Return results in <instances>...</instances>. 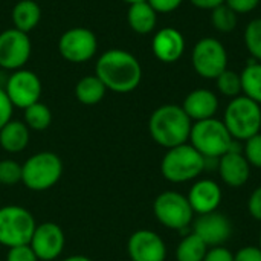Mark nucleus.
<instances>
[{"mask_svg": "<svg viewBox=\"0 0 261 261\" xmlns=\"http://www.w3.org/2000/svg\"><path fill=\"white\" fill-rule=\"evenodd\" d=\"M63 176V161L54 151H38L21 164V184L35 193L50 190Z\"/></svg>", "mask_w": 261, "mask_h": 261, "instance_id": "20e7f679", "label": "nucleus"}, {"mask_svg": "<svg viewBox=\"0 0 261 261\" xmlns=\"http://www.w3.org/2000/svg\"><path fill=\"white\" fill-rule=\"evenodd\" d=\"M29 132L31 130L23 121L11 119L0 128V147L9 154H17L23 151L29 145Z\"/></svg>", "mask_w": 261, "mask_h": 261, "instance_id": "aec40b11", "label": "nucleus"}, {"mask_svg": "<svg viewBox=\"0 0 261 261\" xmlns=\"http://www.w3.org/2000/svg\"><path fill=\"white\" fill-rule=\"evenodd\" d=\"M158 14H171L177 11L184 0H147Z\"/></svg>", "mask_w": 261, "mask_h": 261, "instance_id": "f704fd0d", "label": "nucleus"}, {"mask_svg": "<svg viewBox=\"0 0 261 261\" xmlns=\"http://www.w3.org/2000/svg\"><path fill=\"white\" fill-rule=\"evenodd\" d=\"M127 254L132 261H165L167 245L158 232L139 229L128 237Z\"/></svg>", "mask_w": 261, "mask_h": 261, "instance_id": "2eb2a0df", "label": "nucleus"}, {"mask_svg": "<svg viewBox=\"0 0 261 261\" xmlns=\"http://www.w3.org/2000/svg\"><path fill=\"white\" fill-rule=\"evenodd\" d=\"M98 50V38L87 28H70L61 34L58 40L60 55L73 64L90 61Z\"/></svg>", "mask_w": 261, "mask_h": 261, "instance_id": "9d476101", "label": "nucleus"}, {"mask_svg": "<svg viewBox=\"0 0 261 261\" xmlns=\"http://www.w3.org/2000/svg\"><path fill=\"white\" fill-rule=\"evenodd\" d=\"M234 141L236 139L231 136L223 121L217 118L193 122L190 139H188V142L205 159L222 158L231 150Z\"/></svg>", "mask_w": 261, "mask_h": 261, "instance_id": "39448f33", "label": "nucleus"}, {"mask_svg": "<svg viewBox=\"0 0 261 261\" xmlns=\"http://www.w3.org/2000/svg\"><path fill=\"white\" fill-rule=\"evenodd\" d=\"M190 3L197 8V9H203V11H213L214 8L220 6L225 3V0H190Z\"/></svg>", "mask_w": 261, "mask_h": 261, "instance_id": "58836bf2", "label": "nucleus"}, {"mask_svg": "<svg viewBox=\"0 0 261 261\" xmlns=\"http://www.w3.org/2000/svg\"><path fill=\"white\" fill-rule=\"evenodd\" d=\"M248 213L257 222H261V185H258L248 197Z\"/></svg>", "mask_w": 261, "mask_h": 261, "instance_id": "72a5a7b5", "label": "nucleus"}, {"mask_svg": "<svg viewBox=\"0 0 261 261\" xmlns=\"http://www.w3.org/2000/svg\"><path fill=\"white\" fill-rule=\"evenodd\" d=\"M122 2H125V3H128V5H132V3H138V2H145V0H122Z\"/></svg>", "mask_w": 261, "mask_h": 261, "instance_id": "a19ab883", "label": "nucleus"}, {"mask_svg": "<svg viewBox=\"0 0 261 261\" xmlns=\"http://www.w3.org/2000/svg\"><path fill=\"white\" fill-rule=\"evenodd\" d=\"M194 72L205 80H216L228 69V50L216 37L200 38L191 50Z\"/></svg>", "mask_w": 261, "mask_h": 261, "instance_id": "1a4fd4ad", "label": "nucleus"}, {"mask_svg": "<svg viewBox=\"0 0 261 261\" xmlns=\"http://www.w3.org/2000/svg\"><path fill=\"white\" fill-rule=\"evenodd\" d=\"M106 92L107 87L95 73L83 76L75 86V96L84 106H95L101 102L106 96Z\"/></svg>", "mask_w": 261, "mask_h": 261, "instance_id": "5701e85b", "label": "nucleus"}, {"mask_svg": "<svg viewBox=\"0 0 261 261\" xmlns=\"http://www.w3.org/2000/svg\"><path fill=\"white\" fill-rule=\"evenodd\" d=\"M21 182V164L14 159L0 161V185L11 187Z\"/></svg>", "mask_w": 261, "mask_h": 261, "instance_id": "c756f323", "label": "nucleus"}, {"mask_svg": "<svg viewBox=\"0 0 261 261\" xmlns=\"http://www.w3.org/2000/svg\"><path fill=\"white\" fill-rule=\"evenodd\" d=\"M193 121L184 112L182 106H159L148 119V132L151 139L165 150L187 144L190 139Z\"/></svg>", "mask_w": 261, "mask_h": 261, "instance_id": "f03ea898", "label": "nucleus"}, {"mask_svg": "<svg viewBox=\"0 0 261 261\" xmlns=\"http://www.w3.org/2000/svg\"><path fill=\"white\" fill-rule=\"evenodd\" d=\"M258 248L261 249V231H260V236H258Z\"/></svg>", "mask_w": 261, "mask_h": 261, "instance_id": "79ce46f5", "label": "nucleus"}, {"mask_svg": "<svg viewBox=\"0 0 261 261\" xmlns=\"http://www.w3.org/2000/svg\"><path fill=\"white\" fill-rule=\"evenodd\" d=\"M95 75L104 83L107 90L130 93L142 81V66L132 52L115 47L99 55L95 64Z\"/></svg>", "mask_w": 261, "mask_h": 261, "instance_id": "f257e3e1", "label": "nucleus"}, {"mask_svg": "<svg viewBox=\"0 0 261 261\" xmlns=\"http://www.w3.org/2000/svg\"><path fill=\"white\" fill-rule=\"evenodd\" d=\"M24 119L23 122L28 125L29 130H34V132H44L46 128H49V125L52 124V112L50 109L38 101L29 107H26L24 110Z\"/></svg>", "mask_w": 261, "mask_h": 261, "instance_id": "a878e982", "label": "nucleus"}, {"mask_svg": "<svg viewBox=\"0 0 261 261\" xmlns=\"http://www.w3.org/2000/svg\"><path fill=\"white\" fill-rule=\"evenodd\" d=\"M251 165L242 151H228L217 161L220 180L229 188H242L251 177Z\"/></svg>", "mask_w": 261, "mask_h": 261, "instance_id": "a211bd4d", "label": "nucleus"}, {"mask_svg": "<svg viewBox=\"0 0 261 261\" xmlns=\"http://www.w3.org/2000/svg\"><path fill=\"white\" fill-rule=\"evenodd\" d=\"M234 261H261V249L258 246H243L234 254Z\"/></svg>", "mask_w": 261, "mask_h": 261, "instance_id": "4c0bfd02", "label": "nucleus"}, {"mask_svg": "<svg viewBox=\"0 0 261 261\" xmlns=\"http://www.w3.org/2000/svg\"><path fill=\"white\" fill-rule=\"evenodd\" d=\"M203 261H234V254L226 246L208 248Z\"/></svg>", "mask_w": 261, "mask_h": 261, "instance_id": "c9c22d12", "label": "nucleus"}, {"mask_svg": "<svg viewBox=\"0 0 261 261\" xmlns=\"http://www.w3.org/2000/svg\"><path fill=\"white\" fill-rule=\"evenodd\" d=\"M153 214L162 226L179 232L187 231L194 220V211L187 196L173 190L164 191L154 199Z\"/></svg>", "mask_w": 261, "mask_h": 261, "instance_id": "0eeeda50", "label": "nucleus"}, {"mask_svg": "<svg viewBox=\"0 0 261 261\" xmlns=\"http://www.w3.org/2000/svg\"><path fill=\"white\" fill-rule=\"evenodd\" d=\"M208 246L194 232L187 234L176 248V261H203Z\"/></svg>", "mask_w": 261, "mask_h": 261, "instance_id": "393cba45", "label": "nucleus"}, {"mask_svg": "<svg viewBox=\"0 0 261 261\" xmlns=\"http://www.w3.org/2000/svg\"><path fill=\"white\" fill-rule=\"evenodd\" d=\"M243 43L252 60L261 63V17L252 18L243 32Z\"/></svg>", "mask_w": 261, "mask_h": 261, "instance_id": "cd10ccee", "label": "nucleus"}, {"mask_svg": "<svg viewBox=\"0 0 261 261\" xmlns=\"http://www.w3.org/2000/svg\"><path fill=\"white\" fill-rule=\"evenodd\" d=\"M14 28L21 32H31L41 18V8L35 0H18L11 12Z\"/></svg>", "mask_w": 261, "mask_h": 261, "instance_id": "4be33fe9", "label": "nucleus"}, {"mask_svg": "<svg viewBox=\"0 0 261 261\" xmlns=\"http://www.w3.org/2000/svg\"><path fill=\"white\" fill-rule=\"evenodd\" d=\"M242 153L246 158L251 168H260L261 170V133L243 142Z\"/></svg>", "mask_w": 261, "mask_h": 261, "instance_id": "7c9ffc66", "label": "nucleus"}, {"mask_svg": "<svg viewBox=\"0 0 261 261\" xmlns=\"http://www.w3.org/2000/svg\"><path fill=\"white\" fill-rule=\"evenodd\" d=\"M185 37L176 28H162L156 31L151 40L153 55L165 64H173L179 61L185 52Z\"/></svg>", "mask_w": 261, "mask_h": 261, "instance_id": "f3484780", "label": "nucleus"}, {"mask_svg": "<svg viewBox=\"0 0 261 261\" xmlns=\"http://www.w3.org/2000/svg\"><path fill=\"white\" fill-rule=\"evenodd\" d=\"M187 199L194 211V216L219 211L223 200V191L219 182L210 177L197 179L188 190Z\"/></svg>", "mask_w": 261, "mask_h": 261, "instance_id": "dca6fc26", "label": "nucleus"}, {"mask_svg": "<svg viewBox=\"0 0 261 261\" xmlns=\"http://www.w3.org/2000/svg\"><path fill=\"white\" fill-rule=\"evenodd\" d=\"M66 237L60 225L44 222L35 226L29 246L40 261L57 260L64 251Z\"/></svg>", "mask_w": 261, "mask_h": 261, "instance_id": "ddd939ff", "label": "nucleus"}, {"mask_svg": "<svg viewBox=\"0 0 261 261\" xmlns=\"http://www.w3.org/2000/svg\"><path fill=\"white\" fill-rule=\"evenodd\" d=\"M210 20H211V24L213 28L217 31V32H222V34H229L232 32L236 28H237V21H239V15L231 9L228 8L225 3L214 8L211 11V15H210Z\"/></svg>", "mask_w": 261, "mask_h": 261, "instance_id": "bb28decb", "label": "nucleus"}, {"mask_svg": "<svg viewBox=\"0 0 261 261\" xmlns=\"http://www.w3.org/2000/svg\"><path fill=\"white\" fill-rule=\"evenodd\" d=\"M37 222L29 210L20 205H5L0 208V245L15 248L29 245Z\"/></svg>", "mask_w": 261, "mask_h": 261, "instance_id": "6e6552de", "label": "nucleus"}, {"mask_svg": "<svg viewBox=\"0 0 261 261\" xmlns=\"http://www.w3.org/2000/svg\"><path fill=\"white\" fill-rule=\"evenodd\" d=\"M61 261H92L89 257H86V255H70V257H66V258H63Z\"/></svg>", "mask_w": 261, "mask_h": 261, "instance_id": "ea45409f", "label": "nucleus"}, {"mask_svg": "<svg viewBox=\"0 0 261 261\" xmlns=\"http://www.w3.org/2000/svg\"><path fill=\"white\" fill-rule=\"evenodd\" d=\"M12 110L14 106L11 104L5 89L0 87V128L12 119Z\"/></svg>", "mask_w": 261, "mask_h": 261, "instance_id": "e433bc0d", "label": "nucleus"}, {"mask_svg": "<svg viewBox=\"0 0 261 261\" xmlns=\"http://www.w3.org/2000/svg\"><path fill=\"white\" fill-rule=\"evenodd\" d=\"M191 226H193L191 232H194L199 239H202V242L208 248L225 246V243L232 236L231 220L219 211L197 216L193 220Z\"/></svg>", "mask_w": 261, "mask_h": 261, "instance_id": "4468645a", "label": "nucleus"}, {"mask_svg": "<svg viewBox=\"0 0 261 261\" xmlns=\"http://www.w3.org/2000/svg\"><path fill=\"white\" fill-rule=\"evenodd\" d=\"M261 0H225V5L231 8L237 15H245L258 8Z\"/></svg>", "mask_w": 261, "mask_h": 261, "instance_id": "473e14b6", "label": "nucleus"}, {"mask_svg": "<svg viewBox=\"0 0 261 261\" xmlns=\"http://www.w3.org/2000/svg\"><path fill=\"white\" fill-rule=\"evenodd\" d=\"M205 171V158L190 144L168 148L161 161V173L171 184L194 182Z\"/></svg>", "mask_w": 261, "mask_h": 261, "instance_id": "7ed1b4c3", "label": "nucleus"}, {"mask_svg": "<svg viewBox=\"0 0 261 261\" xmlns=\"http://www.w3.org/2000/svg\"><path fill=\"white\" fill-rule=\"evenodd\" d=\"M32 54V43L26 32L15 28L0 32V67L6 70L23 69Z\"/></svg>", "mask_w": 261, "mask_h": 261, "instance_id": "9b49d317", "label": "nucleus"}, {"mask_svg": "<svg viewBox=\"0 0 261 261\" xmlns=\"http://www.w3.org/2000/svg\"><path fill=\"white\" fill-rule=\"evenodd\" d=\"M219 107H220V101L217 93L203 87L191 90L182 102L184 112L188 115V118L193 122L216 118Z\"/></svg>", "mask_w": 261, "mask_h": 261, "instance_id": "6ab92c4d", "label": "nucleus"}, {"mask_svg": "<svg viewBox=\"0 0 261 261\" xmlns=\"http://www.w3.org/2000/svg\"><path fill=\"white\" fill-rule=\"evenodd\" d=\"M242 80V95L255 101L261 106V63L249 60L248 64L240 72Z\"/></svg>", "mask_w": 261, "mask_h": 261, "instance_id": "b1692460", "label": "nucleus"}, {"mask_svg": "<svg viewBox=\"0 0 261 261\" xmlns=\"http://www.w3.org/2000/svg\"><path fill=\"white\" fill-rule=\"evenodd\" d=\"M216 86L219 93L225 98L232 99L242 95V80L240 73H237L236 70L226 69L225 72H222L216 78Z\"/></svg>", "mask_w": 261, "mask_h": 261, "instance_id": "c85d7f7f", "label": "nucleus"}, {"mask_svg": "<svg viewBox=\"0 0 261 261\" xmlns=\"http://www.w3.org/2000/svg\"><path fill=\"white\" fill-rule=\"evenodd\" d=\"M158 15L159 14L151 8L147 0L132 3L127 11V23L133 32L139 35H147L156 29Z\"/></svg>", "mask_w": 261, "mask_h": 261, "instance_id": "412c9836", "label": "nucleus"}, {"mask_svg": "<svg viewBox=\"0 0 261 261\" xmlns=\"http://www.w3.org/2000/svg\"><path fill=\"white\" fill-rule=\"evenodd\" d=\"M222 121L236 141L245 142L261 133V106L240 95L229 99Z\"/></svg>", "mask_w": 261, "mask_h": 261, "instance_id": "423d86ee", "label": "nucleus"}, {"mask_svg": "<svg viewBox=\"0 0 261 261\" xmlns=\"http://www.w3.org/2000/svg\"><path fill=\"white\" fill-rule=\"evenodd\" d=\"M41 90L43 86L38 75L24 67L12 72L6 80V86H5V92L11 104L23 110L40 101Z\"/></svg>", "mask_w": 261, "mask_h": 261, "instance_id": "f8f14e48", "label": "nucleus"}, {"mask_svg": "<svg viewBox=\"0 0 261 261\" xmlns=\"http://www.w3.org/2000/svg\"><path fill=\"white\" fill-rule=\"evenodd\" d=\"M6 261H40L29 245L9 248L6 252Z\"/></svg>", "mask_w": 261, "mask_h": 261, "instance_id": "2f4dec72", "label": "nucleus"}]
</instances>
